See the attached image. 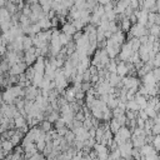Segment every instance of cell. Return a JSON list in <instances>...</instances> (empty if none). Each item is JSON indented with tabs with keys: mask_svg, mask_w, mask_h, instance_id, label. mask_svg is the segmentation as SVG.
<instances>
[{
	"mask_svg": "<svg viewBox=\"0 0 160 160\" xmlns=\"http://www.w3.org/2000/svg\"><path fill=\"white\" fill-rule=\"evenodd\" d=\"M71 24H72V26L75 28V30H76V31H82V29L86 26V25L82 22V20H81V19L72 20V21H71Z\"/></svg>",
	"mask_w": 160,
	"mask_h": 160,
	"instance_id": "21",
	"label": "cell"
},
{
	"mask_svg": "<svg viewBox=\"0 0 160 160\" xmlns=\"http://www.w3.org/2000/svg\"><path fill=\"white\" fill-rule=\"evenodd\" d=\"M106 80H108V82H109V85L111 86V88H122V84H121V78L118 75V74H109L108 75V78H106Z\"/></svg>",
	"mask_w": 160,
	"mask_h": 160,
	"instance_id": "5",
	"label": "cell"
},
{
	"mask_svg": "<svg viewBox=\"0 0 160 160\" xmlns=\"http://www.w3.org/2000/svg\"><path fill=\"white\" fill-rule=\"evenodd\" d=\"M121 84H122V88L126 89V90H130V89H135L138 90L139 85H140V80L138 76H124L121 78Z\"/></svg>",
	"mask_w": 160,
	"mask_h": 160,
	"instance_id": "1",
	"label": "cell"
},
{
	"mask_svg": "<svg viewBox=\"0 0 160 160\" xmlns=\"http://www.w3.org/2000/svg\"><path fill=\"white\" fill-rule=\"evenodd\" d=\"M5 6V1L4 0H0V8H4Z\"/></svg>",
	"mask_w": 160,
	"mask_h": 160,
	"instance_id": "39",
	"label": "cell"
},
{
	"mask_svg": "<svg viewBox=\"0 0 160 160\" xmlns=\"http://www.w3.org/2000/svg\"><path fill=\"white\" fill-rule=\"evenodd\" d=\"M151 146H152V149L158 152L159 151V149H160V136L159 135H155L154 136V139H152V141H151Z\"/></svg>",
	"mask_w": 160,
	"mask_h": 160,
	"instance_id": "23",
	"label": "cell"
},
{
	"mask_svg": "<svg viewBox=\"0 0 160 160\" xmlns=\"http://www.w3.org/2000/svg\"><path fill=\"white\" fill-rule=\"evenodd\" d=\"M128 34H129L130 36H132V38L139 39V38H141V36L149 35V31H148V29H146L145 26L139 25V24H134V25H131V28H130V30H129Z\"/></svg>",
	"mask_w": 160,
	"mask_h": 160,
	"instance_id": "3",
	"label": "cell"
},
{
	"mask_svg": "<svg viewBox=\"0 0 160 160\" xmlns=\"http://www.w3.org/2000/svg\"><path fill=\"white\" fill-rule=\"evenodd\" d=\"M129 6L135 11V10H139V1L138 0H130V4Z\"/></svg>",
	"mask_w": 160,
	"mask_h": 160,
	"instance_id": "36",
	"label": "cell"
},
{
	"mask_svg": "<svg viewBox=\"0 0 160 160\" xmlns=\"http://www.w3.org/2000/svg\"><path fill=\"white\" fill-rule=\"evenodd\" d=\"M38 128H39L42 132H49V131H51V130H52V124H51V122H49L48 120H42L41 122H39Z\"/></svg>",
	"mask_w": 160,
	"mask_h": 160,
	"instance_id": "12",
	"label": "cell"
},
{
	"mask_svg": "<svg viewBox=\"0 0 160 160\" xmlns=\"http://www.w3.org/2000/svg\"><path fill=\"white\" fill-rule=\"evenodd\" d=\"M148 31H149V35H151V36H154V38H159V34H160V25H151Z\"/></svg>",
	"mask_w": 160,
	"mask_h": 160,
	"instance_id": "22",
	"label": "cell"
},
{
	"mask_svg": "<svg viewBox=\"0 0 160 160\" xmlns=\"http://www.w3.org/2000/svg\"><path fill=\"white\" fill-rule=\"evenodd\" d=\"M138 118H140V119H142L144 121L149 119V118H148V115H146V112H145L144 110H139V111H138Z\"/></svg>",
	"mask_w": 160,
	"mask_h": 160,
	"instance_id": "38",
	"label": "cell"
},
{
	"mask_svg": "<svg viewBox=\"0 0 160 160\" xmlns=\"http://www.w3.org/2000/svg\"><path fill=\"white\" fill-rule=\"evenodd\" d=\"M150 131H151V135H159V132H160V124H154L152 126H151V129H150Z\"/></svg>",
	"mask_w": 160,
	"mask_h": 160,
	"instance_id": "33",
	"label": "cell"
},
{
	"mask_svg": "<svg viewBox=\"0 0 160 160\" xmlns=\"http://www.w3.org/2000/svg\"><path fill=\"white\" fill-rule=\"evenodd\" d=\"M14 100H15L14 95L11 94L10 89H9V88H6V89L1 92V101H2V102H5V104H8V105H10V104H12V102H14Z\"/></svg>",
	"mask_w": 160,
	"mask_h": 160,
	"instance_id": "6",
	"label": "cell"
},
{
	"mask_svg": "<svg viewBox=\"0 0 160 160\" xmlns=\"http://www.w3.org/2000/svg\"><path fill=\"white\" fill-rule=\"evenodd\" d=\"M62 138H64V140L69 144V146H71V144H72V142H74V140H75V135H74V132H72L70 129L66 131V134H65Z\"/></svg>",
	"mask_w": 160,
	"mask_h": 160,
	"instance_id": "18",
	"label": "cell"
},
{
	"mask_svg": "<svg viewBox=\"0 0 160 160\" xmlns=\"http://www.w3.org/2000/svg\"><path fill=\"white\" fill-rule=\"evenodd\" d=\"M51 2L52 1H46V0H40L39 1V5L41 6V9H42V11L45 14H48L51 10Z\"/></svg>",
	"mask_w": 160,
	"mask_h": 160,
	"instance_id": "17",
	"label": "cell"
},
{
	"mask_svg": "<svg viewBox=\"0 0 160 160\" xmlns=\"http://www.w3.org/2000/svg\"><path fill=\"white\" fill-rule=\"evenodd\" d=\"M130 28H131V22H130V20H129L128 18H124V19L120 21V24H119V29H120L124 34H125V32H129Z\"/></svg>",
	"mask_w": 160,
	"mask_h": 160,
	"instance_id": "10",
	"label": "cell"
},
{
	"mask_svg": "<svg viewBox=\"0 0 160 160\" xmlns=\"http://www.w3.org/2000/svg\"><path fill=\"white\" fill-rule=\"evenodd\" d=\"M131 150H132V144H131L130 140L118 145V151H119L121 159L131 160Z\"/></svg>",
	"mask_w": 160,
	"mask_h": 160,
	"instance_id": "2",
	"label": "cell"
},
{
	"mask_svg": "<svg viewBox=\"0 0 160 160\" xmlns=\"http://www.w3.org/2000/svg\"><path fill=\"white\" fill-rule=\"evenodd\" d=\"M151 72H152V76H154L155 81L159 82V79H160V69H159V68H155V69H152Z\"/></svg>",
	"mask_w": 160,
	"mask_h": 160,
	"instance_id": "35",
	"label": "cell"
},
{
	"mask_svg": "<svg viewBox=\"0 0 160 160\" xmlns=\"http://www.w3.org/2000/svg\"><path fill=\"white\" fill-rule=\"evenodd\" d=\"M11 22L10 21H1V24H0V31L1 32H6V31H9L10 29H11Z\"/></svg>",
	"mask_w": 160,
	"mask_h": 160,
	"instance_id": "26",
	"label": "cell"
},
{
	"mask_svg": "<svg viewBox=\"0 0 160 160\" xmlns=\"http://www.w3.org/2000/svg\"><path fill=\"white\" fill-rule=\"evenodd\" d=\"M68 130H69V128H68V126H62V128L58 129V130H56V132H58V135H59V136H61V138H62V136L66 134V131H68Z\"/></svg>",
	"mask_w": 160,
	"mask_h": 160,
	"instance_id": "37",
	"label": "cell"
},
{
	"mask_svg": "<svg viewBox=\"0 0 160 160\" xmlns=\"http://www.w3.org/2000/svg\"><path fill=\"white\" fill-rule=\"evenodd\" d=\"M134 100H135V102L138 104V106H139V109H140V110H144V109L146 108L148 98H145V96H142V95H139V94L136 92V94H135V96H134Z\"/></svg>",
	"mask_w": 160,
	"mask_h": 160,
	"instance_id": "8",
	"label": "cell"
},
{
	"mask_svg": "<svg viewBox=\"0 0 160 160\" xmlns=\"http://www.w3.org/2000/svg\"><path fill=\"white\" fill-rule=\"evenodd\" d=\"M0 35H1V31H0Z\"/></svg>",
	"mask_w": 160,
	"mask_h": 160,
	"instance_id": "41",
	"label": "cell"
},
{
	"mask_svg": "<svg viewBox=\"0 0 160 160\" xmlns=\"http://www.w3.org/2000/svg\"><path fill=\"white\" fill-rule=\"evenodd\" d=\"M125 106H126V110H129V111L138 112V111L140 110L139 106H138V104L135 102V100H129V101H126V102H125Z\"/></svg>",
	"mask_w": 160,
	"mask_h": 160,
	"instance_id": "16",
	"label": "cell"
},
{
	"mask_svg": "<svg viewBox=\"0 0 160 160\" xmlns=\"http://www.w3.org/2000/svg\"><path fill=\"white\" fill-rule=\"evenodd\" d=\"M144 111L146 112V115H148V118H149V119H154V118L158 115V114L154 111V109H151V108H145V109H144Z\"/></svg>",
	"mask_w": 160,
	"mask_h": 160,
	"instance_id": "31",
	"label": "cell"
},
{
	"mask_svg": "<svg viewBox=\"0 0 160 160\" xmlns=\"http://www.w3.org/2000/svg\"><path fill=\"white\" fill-rule=\"evenodd\" d=\"M82 82H90V79H91V74H90V71H89V69H86L82 74Z\"/></svg>",
	"mask_w": 160,
	"mask_h": 160,
	"instance_id": "30",
	"label": "cell"
},
{
	"mask_svg": "<svg viewBox=\"0 0 160 160\" xmlns=\"http://www.w3.org/2000/svg\"><path fill=\"white\" fill-rule=\"evenodd\" d=\"M1 149H2V151L8 155V154H11V152H12L14 145L10 142V140H2V142H1Z\"/></svg>",
	"mask_w": 160,
	"mask_h": 160,
	"instance_id": "13",
	"label": "cell"
},
{
	"mask_svg": "<svg viewBox=\"0 0 160 160\" xmlns=\"http://www.w3.org/2000/svg\"><path fill=\"white\" fill-rule=\"evenodd\" d=\"M91 88H92V86H91V84H90V82H81V84H80V90H81L82 92L89 91Z\"/></svg>",
	"mask_w": 160,
	"mask_h": 160,
	"instance_id": "32",
	"label": "cell"
},
{
	"mask_svg": "<svg viewBox=\"0 0 160 160\" xmlns=\"http://www.w3.org/2000/svg\"><path fill=\"white\" fill-rule=\"evenodd\" d=\"M35 146H36V150H38V152L40 151V152H42V150L45 149V146H46V142L44 141V140H39V141H36L35 142Z\"/></svg>",
	"mask_w": 160,
	"mask_h": 160,
	"instance_id": "29",
	"label": "cell"
},
{
	"mask_svg": "<svg viewBox=\"0 0 160 160\" xmlns=\"http://www.w3.org/2000/svg\"><path fill=\"white\" fill-rule=\"evenodd\" d=\"M11 15L5 8H0V20L1 21H10Z\"/></svg>",
	"mask_w": 160,
	"mask_h": 160,
	"instance_id": "19",
	"label": "cell"
},
{
	"mask_svg": "<svg viewBox=\"0 0 160 160\" xmlns=\"http://www.w3.org/2000/svg\"><path fill=\"white\" fill-rule=\"evenodd\" d=\"M140 159H141V155H140L139 149L132 148V150H131V160H140Z\"/></svg>",
	"mask_w": 160,
	"mask_h": 160,
	"instance_id": "28",
	"label": "cell"
},
{
	"mask_svg": "<svg viewBox=\"0 0 160 160\" xmlns=\"http://www.w3.org/2000/svg\"><path fill=\"white\" fill-rule=\"evenodd\" d=\"M54 126H55V130H58V129H60V128H62V126H66V125H65L64 120H62L61 118H59V119L54 122Z\"/></svg>",
	"mask_w": 160,
	"mask_h": 160,
	"instance_id": "34",
	"label": "cell"
},
{
	"mask_svg": "<svg viewBox=\"0 0 160 160\" xmlns=\"http://www.w3.org/2000/svg\"><path fill=\"white\" fill-rule=\"evenodd\" d=\"M1 102H2V101H1V94H0V104H1Z\"/></svg>",
	"mask_w": 160,
	"mask_h": 160,
	"instance_id": "40",
	"label": "cell"
},
{
	"mask_svg": "<svg viewBox=\"0 0 160 160\" xmlns=\"http://www.w3.org/2000/svg\"><path fill=\"white\" fill-rule=\"evenodd\" d=\"M59 41H60L61 46H66L70 41H72V39H71V36H69V35H66L64 32H60L59 34Z\"/></svg>",
	"mask_w": 160,
	"mask_h": 160,
	"instance_id": "15",
	"label": "cell"
},
{
	"mask_svg": "<svg viewBox=\"0 0 160 160\" xmlns=\"http://www.w3.org/2000/svg\"><path fill=\"white\" fill-rule=\"evenodd\" d=\"M39 94H40V89H38V88H35V86H32V85H30V86H28V88L24 89V99H25V100L34 101L35 98H36Z\"/></svg>",
	"mask_w": 160,
	"mask_h": 160,
	"instance_id": "4",
	"label": "cell"
},
{
	"mask_svg": "<svg viewBox=\"0 0 160 160\" xmlns=\"http://www.w3.org/2000/svg\"><path fill=\"white\" fill-rule=\"evenodd\" d=\"M60 118V112L59 111H55V110H52L48 116H46V120L49 121V122H51V124H54L58 119Z\"/></svg>",
	"mask_w": 160,
	"mask_h": 160,
	"instance_id": "20",
	"label": "cell"
},
{
	"mask_svg": "<svg viewBox=\"0 0 160 160\" xmlns=\"http://www.w3.org/2000/svg\"><path fill=\"white\" fill-rule=\"evenodd\" d=\"M9 140H10V142H11V144L14 145V148H15V146H18V145L20 144V141L22 140V138H21V136H19L18 134H14Z\"/></svg>",
	"mask_w": 160,
	"mask_h": 160,
	"instance_id": "27",
	"label": "cell"
},
{
	"mask_svg": "<svg viewBox=\"0 0 160 160\" xmlns=\"http://www.w3.org/2000/svg\"><path fill=\"white\" fill-rule=\"evenodd\" d=\"M128 68H126V65H125V62H122V61H120L118 65H116V74L120 76V78H124V76H126L128 75Z\"/></svg>",
	"mask_w": 160,
	"mask_h": 160,
	"instance_id": "9",
	"label": "cell"
},
{
	"mask_svg": "<svg viewBox=\"0 0 160 160\" xmlns=\"http://www.w3.org/2000/svg\"><path fill=\"white\" fill-rule=\"evenodd\" d=\"M61 32H64V34H66V35H69V36H72V35L76 32V30H75V28L72 26L71 21H68V22L62 24V26H61Z\"/></svg>",
	"mask_w": 160,
	"mask_h": 160,
	"instance_id": "7",
	"label": "cell"
},
{
	"mask_svg": "<svg viewBox=\"0 0 160 160\" xmlns=\"http://www.w3.org/2000/svg\"><path fill=\"white\" fill-rule=\"evenodd\" d=\"M74 8L76 10H86V1L84 0H79V1H74Z\"/></svg>",
	"mask_w": 160,
	"mask_h": 160,
	"instance_id": "24",
	"label": "cell"
},
{
	"mask_svg": "<svg viewBox=\"0 0 160 160\" xmlns=\"http://www.w3.org/2000/svg\"><path fill=\"white\" fill-rule=\"evenodd\" d=\"M4 8L10 12V15H14V14L19 12L18 11V6L14 4V1H5V6Z\"/></svg>",
	"mask_w": 160,
	"mask_h": 160,
	"instance_id": "14",
	"label": "cell"
},
{
	"mask_svg": "<svg viewBox=\"0 0 160 160\" xmlns=\"http://www.w3.org/2000/svg\"><path fill=\"white\" fill-rule=\"evenodd\" d=\"M34 69H32V66H28L26 68V70L24 71V75H25V78H26V80H29V81H31V79L34 78Z\"/></svg>",
	"mask_w": 160,
	"mask_h": 160,
	"instance_id": "25",
	"label": "cell"
},
{
	"mask_svg": "<svg viewBox=\"0 0 160 160\" xmlns=\"http://www.w3.org/2000/svg\"><path fill=\"white\" fill-rule=\"evenodd\" d=\"M32 48V38L31 36H22V51H28Z\"/></svg>",
	"mask_w": 160,
	"mask_h": 160,
	"instance_id": "11",
	"label": "cell"
}]
</instances>
